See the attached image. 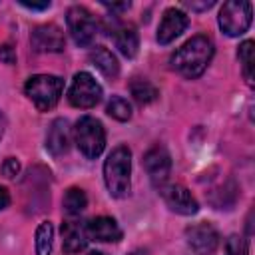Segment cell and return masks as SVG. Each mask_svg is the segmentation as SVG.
Masks as SVG:
<instances>
[{
    "mask_svg": "<svg viewBox=\"0 0 255 255\" xmlns=\"http://www.w3.org/2000/svg\"><path fill=\"white\" fill-rule=\"evenodd\" d=\"M213 52H215L213 42L207 36L199 34V36H193L191 40H187L181 48H177L173 52V56L169 58V66L183 78L193 80L205 72L207 64L213 58Z\"/></svg>",
    "mask_w": 255,
    "mask_h": 255,
    "instance_id": "obj_1",
    "label": "cell"
},
{
    "mask_svg": "<svg viewBox=\"0 0 255 255\" xmlns=\"http://www.w3.org/2000/svg\"><path fill=\"white\" fill-rule=\"evenodd\" d=\"M131 175V151L128 145H118L104 161V181L114 197H126L129 193Z\"/></svg>",
    "mask_w": 255,
    "mask_h": 255,
    "instance_id": "obj_2",
    "label": "cell"
},
{
    "mask_svg": "<svg viewBox=\"0 0 255 255\" xmlns=\"http://www.w3.org/2000/svg\"><path fill=\"white\" fill-rule=\"evenodd\" d=\"M62 90H64V80L58 76H52V74H36L32 78H28V82L24 86L26 96L34 102V106L40 112L52 110L58 104Z\"/></svg>",
    "mask_w": 255,
    "mask_h": 255,
    "instance_id": "obj_3",
    "label": "cell"
},
{
    "mask_svg": "<svg viewBox=\"0 0 255 255\" xmlns=\"http://www.w3.org/2000/svg\"><path fill=\"white\" fill-rule=\"evenodd\" d=\"M74 137H76L78 149L88 159H96L106 147L104 126L100 124V120H96L92 116H84V118L78 120V124L74 128Z\"/></svg>",
    "mask_w": 255,
    "mask_h": 255,
    "instance_id": "obj_4",
    "label": "cell"
},
{
    "mask_svg": "<svg viewBox=\"0 0 255 255\" xmlns=\"http://www.w3.org/2000/svg\"><path fill=\"white\" fill-rule=\"evenodd\" d=\"M253 6L247 0H229L219 10V28L227 36H241L249 30Z\"/></svg>",
    "mask_w": 255,
    "mask_h": 255,
    "instance_id": "obj_5",
    "label": "cell"
},
{
    "mask_svg": "<svg viewBox=\"0 0 255 255\" xmlns=\"http://www.w3.org/2000/svg\"><path fill=\"white\" fill-rule=\"evenodd\" d=\"M102 100V86L94 80L92 74L88 72H78L70 84V90H68V102L74 106V108H82V110H88V108H94L98 102Z\"/></svg>",
    "mask_w": 255,
    "mask_h": 255,
    "instance_id": "obj_6",
    "label": "cell"
},
{
    "mask_svg": "<svg viewBox=\"0 0 255 255\" xmlns=\"http://www.w3.org/2000/svg\"><path fill=\"white\" fill-rule=\"evenodd\" d=\"M68 30L78 46H90L96 38L98 24L94 20V14L84 6H72L66 14Z\"/></svg>",
    "mask_w": 255,
    "mask_h": 255,
    "instance_id": "obj_7",
    "label": "cell"
},
{
    "mask_svg": "<svg viewBox=\"0 0 255 255\" xmlns=\"http://www.w3.org/2000/svg\"><path fill=\"white\" fill-rule=\"evenodd\" d=\"M159 193H161L163 201L167 203V207L175 213L193 215L199 209L197 199L191 195V191L179 183H163V185H159Z\"/></svg>",
    "mask_w": 255,
    "mask_h": 255,
    "instance_id": "obj_8",
    "label": "cell"
},
{
    "mask_svg": "<svg viewBox=\"0 0 255 255\" xmlns=\"http://www.w3.org/2000/svg\"><path fill=\"white\" fill-rule=\"evenodd\" d=\"M189 247L197 255H213L219 247V233L211 223H195L185 229Z\"/></svg>",
    "mask_w": 255,
    "mask_h": 255,
    "instance_id": "obj_9",
    "label": "cell"
},
{
    "mask_svg": "<svg viewBox=\"0 0 255 255\" xmlns=\"http://www.w3.org/2000/svg\"><path fill=\"white\" fill-rule=\"evenodd\" d=\"M149 179L153 181V185H163L167 181V175H169V169H171V157L167 153L165 147L161 145H153L151 149L145 151L143 159H141Z\"/></svg>",
    "mask_w": 255,
    "mask_h": 255,
    "instance_id": "obj_10",
    "label": "cell"
},
{
    "mask_svg": "<svg viewBox=\"0 0 255 255\" xmlns=\"http://www.w3.org/2000/svg\"><path fill=\"white\" fill-rule=\"evenodd\" d=\"M30 44L36 52H62L66 48L64 32L56 24L36 26L30 34Z\"/></svg>",
    "mask_w": 255,
    "mask_h": 255,
    "instance_id": "obj_11",
    "label": "cell"
},
{
    "mask_svg": "<svg viewBox=\"0 0 255 255\" xmlns=\"http://www.w3.org/2000/svg\"><path fill=\"white\" fill-rule=\"evenodd\" d=\"M62 249L64 253L68 255H74V253H80L86 249L88 245V233H86V225L74 217L70 219H64L62 221Z\"/></svg>",
    "mask_w": 255,
    "mask_h": 255,
    "instance_id": "obj_12",
    "label": "cell"
},
{
    "mask_svg": "<svg viewBox=\"0 0 255 255\" xmlns=\"http://www.w3.org/2000/svg\"><path fill=\"white\" fill-rule=\"evenodd\" d=\"M187 24H189V20H187L185 12H181L179 8H167L163 12V18H161L159 28H157V42L163 46L173 42L187 28Z\"/></svg>",
    "mask_w": 255,
    "mask_h": 255,
    "instance_id": "obj_13",
    "label": "cell"
},
{
    "mask_svg": "<svg viewBox=\"0 0 255 255\" xmlns=\"http://www.w3.org/2000/svg\"><path fill=\"white\" fill-rule=\"evenodd\" d=\"M108 30H110V36H112L114 42H116V48H118L126 58H133V56L137 54L139 38H137V32H135V28H133L131 24H124V22L114 20Z\"/></svg>",
    "mask_w": 255,
    "mask_h": 255,
    "instance_id": "obj_14",
    "label": "cell"
},
{
    "mask_svg": "<svg viewBox=\"0 0 255 255\" xmlns=\"http://www.w3.org/2000/svg\"><path fill=\"white\" fill-rule=\"evenodd\" d=\"M86 233H88V239H94L100 243H110V241L122 239L120 225L116 223L114 217H108V215H100V217L90 219L86 223Z\"/></svg>",
    "mask_w": 255,
    "mask_h": 255,
    "instance_id": "obj_15",
    "label": "cell"
},
{
    "mask_svg": "<svg viewBox=\"0 0 255 255\" xmlns=\"http://www.w3.org/2000/svg\"><path fill=\"white\" fill-rule=\"evenodd\" d=\"M68 145H70V126L64 118H56L46 133V149L58 157L68 151Z\"/></svg>",
    "mask_w": 255,
    "mask_h": 255,
    "instance_id": "obj_16",
    "label": "cell"
},
{
    "mask_svg": "<svg viewBox=\"0 0 255 255\" xmlns=\"http://www.w3.org/2000/svg\"><path fill=\"white\" fill-rule=\"evenodd\" d=\"M90 62L106 76V78H116L120 74V64H118V58L104 46H96L92 52H90Z\"/></svg>",
    "mask_w": 255,
    "mask_h": 255,
    "instance_id": "obj_17",
    "label": "cell"
},
{
    "mask_svg": "<svg viewBox=\"0 0 255 255\" xmlns=\"http://www.w3.org/2000/svg\"><path fill=\"white\" fill-rule=\"evenodd\" d=\"M129 92H131L133 100H135L137 104H141V106L151 104V102H153V100L159 96L157 88H155L151 82L141 80V78H133V80L129 82Z\"/></svg>",
    "mask_w": 255,
    "mask_h": 255,
    "instance_id": "obj_18",
    "label": "cell"
},
{
    "mask_svg": "<svg viewBox=\"0 0 255 255\" xmlns=\"http://www.w3.org/2000/svg\"><path fill=\"white\" fill-rule=\"evenodd\" d=\"M86 205H88V197H86L84 189L70 187L66 191V195H64V209H66L68 215H72V217L74 215H80L86 209Z\"/></svg>",
    "mask_w": 255,
    "mask_h": 255,
    "instance_id": "obj_19",
    "label": "cell"
},
{
    "mask_svg": "<svg viewBox=\"0 0 255 255\" xmlns=\"http://www.w3.org/2000/svg\"><path fill=\"white\" fill-rule=\"evenodd\" d=\"M52 239H54L52 223L42 221L36 229V255H50L52 253Z\"/></svg>",
    "mask_w": 255,
    "mask_h": 255,
    "instance_id": "obj_20",
    "label": "cell"
},
{
    "mask_svg": "<svg viewBox=\"0 0 255 255\" xmlns=\"http://www.w3.org/2000/svg\"><path fill=\"white\" fill-rule=\"evenodd\" d=\"M237 56H239V62H241L243 76H245L247 84H253V42L251 40H245L239 46Z\"/></svg>",
    "mask_w": 255,
    "mask_h": 255,
    "instance_id": "obj_21",
    "label": "cell"
},
{
    "mask_svg": "<svg viewBox=\"0 0 255 255\" xmlns=\"http://www.w3.org/2000/svg\"><path fill=\"white\" fill-rule=\"evenodd\" d=\"M106 112L118 120V122H128L131 118V106L128 104V100H124L122 96H112V100L108 102Z\"/></svg>",
    "mask_w": 255,
    "mask_h": 255,
    "instance_id": "obj_22",
    "label": "cell"
},
{
    "mask_svg": "<svg viewBox=\"0 0 255 255\" xmlns=\"http://www.w3.org/2000/svg\"><path fill=\"white\" fill-rule=\"evenodd\" d=\"M223 255H247V241L239 235H231L225 241Z\"/></svg>",
    "mask_w": 255,
    "mask_h": 255,
    "instance_id": "obj_23",
    "label": "cell"
},
{
    "mask_svg": "<svg viewBox=\"0 0 255 255\" xmlns=\"http://www.w3.org/2000/svg\"><path fill=\"white\" fill-rule=\"evenodd\" d=\"M18 171H20V163H18L16 157H8V159L2 163V173H4L6 177H16Z\"/></svg>",
    "mask_w": 255,
    "mask_h": 255,
    "instance_id": "obj_24",
    "label": "cell"
},
{
    "mask_svg": "<svg viewBox=\"0 0 255 255\" xmlns=\"http://www.w3.org/2000/svg\"><path fill=\"white\" fill-rule=\"evenodd\" d=\"M0 60L4 64H16V52H14V48L10 44L0 46Z\"/></svg>",
    "mask_w": 255,
    "mask_h": 255,
    "instance_id": "obj_25",
    "label": "cell"
},
{
    "mask_svg": "<svg viewBox=\"0 0 255 255\" xmlns=\"http://www.w3.org/2000/svg\"><path fill=\"white\" fill-rule=\"evenodd\" d=\"M20 4L26 6V8H30V10H46V8L50 6L48 0H46V2H40V4H38V2H20Z\"/></svg>",
    "mask_w": 255,
    "mask_h": 255,
    "instance_id": "obj_26",
    "label": "cell"
},
{
    "mask_svg": "<svg viewBox=\"0 0 255 255\" xmlns=\"http://www.w3.org/2000/svg\"><path fill=\"white\" fill-rule=\"evenodd\" d=\"M110 12H124L129 8V2H122V4H104Z\"/></svg>",
    "mask_w": 255,
    "mask_h": 255,
    "instance_id": "obj_27",
    "label": "cell"
},
{
    "mask_svg": "<svg viewBox=\"0 0 255 255\" xmlns=\"http://www.w3.org/2000/svg\"><path fill=\"white\" fill-rule=\"evenodd\" d=\"M8 203H10V193H8V189H6V187H2V185H0V209H4Z\"/></svg>",
    "mask_w": 255,
    "mask_h": 255,
    "instance_id": "obj_28",
    "label": "cell"
},
{
    "mask_svg": "<svg viewBox=\"0 0 255 255\" xmlns=\"http://www.w3.org/2000/svg\"><path fill=\"white\" fill-rule=\"evenodd\" d=\"M215 2L213 0H209V2H203V4H195V2H187V6L191 8V10H207V8H211Z\"/></svg>",
    "mask_w": 255,
    "mask_h": 255,
    "instance_id": "obj_29",
    "label": "cell"
},
{
    "mask_svg": "<svg viewBox=\"0 0 255 255\" xmlns=\"http://www.w3.org/2000/svg\"><path fill=\"white\" fill-rule=\"evenodd\" d=\"M4 129H6V116H4L2 110H0V137L4 135Z\"/></svg>",
    "mask_w": 255,
    "mask_h": 255,
    "instance_id": "obj_30",
    "label": "cell"
},
{
    "mask_svg": "<svg viewBox=\"0 0 255 255\" xmlns=\"http://www.w3.org/2000/svg\"><path fill=\"white\" fill-rule=\"evenodd\" d=\"M88 255H106V253H100V251H90Z\"/></svg>",
    "mask_w": 255,
    "mask_h": 255,
    "instance_id": "obj_31",
    "label": "cell"
},
{
    "mask_svg": "<svg viewBox=\"0 0 255 255\" xmlns=\"http://www.w3.org/2000/svg\"><path fill=\"white\" fill-rule=\"evenodd\" d=\"M129 255H145V253H143V251H131Z\"/></svg>",
    "mask_w": 255,
    "mask_h": 255,
    "instance_id": "obj_32",
    "label": "cell"
}]
</instances>
